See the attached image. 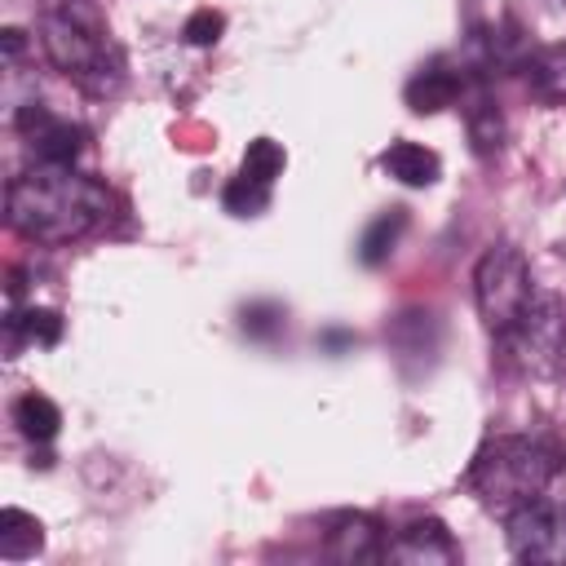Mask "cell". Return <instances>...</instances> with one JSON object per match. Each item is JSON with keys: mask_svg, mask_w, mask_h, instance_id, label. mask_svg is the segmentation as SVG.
<instances>
[{"mask_svg": "<svg viewBox=\"0 0 566 566\" xmlns=\"http://www.w3.org/2000/svg\"><path fill=\"white\" fill-rule=\"evenodd\" d=\"M526 80L544 102H566V44L535 49L526 57Z\"/></svg>", "mask_w": 566, "mask_h": 566, "instance_id": "cell-13", "label": "cell"}, {"mask_svg": "<svg viewBox=\"0 0 566 566\" xmlns=\"http://www.w3.org/2000/svg\"><path fill=\"white\" fill-rule=\"evenodd\" d=\"M4 212L22 239L57 248V243H75L93 234L111 217V195L102 181L75 172L71 164L35 159L27 172L9 181Z\"/></svg>", "mask_w": 566, "mask_h": 566, "instance_id": "cell-1", "label": "cell"}, {"mask_svg": "<svg viewBox=\"0 0 566 566\" xmlns=\"http://www.w3.org/2000/svg\"><path fill=\"white\" fill-rule=\"evenodd\" d=\"M531 296H535L531 292V265H526L522 248L495 243V248H486L478 256V265H473V301H478V314H482L486 332L504 336L517 323V314L526 310Z\"/></svg>", "mask_w": 566, "mask_h": 566, "instance_id": "cell-4", "label": "cell"}, {"mask_svg": "<svg viewBox=\"0 0 566 566\" xmlns=\"http://www.w3.org/2000/svg\"><path fill=\"white\" fill-rule=\"evenodd\" d=\"M509 553L531 566H566V509H557L548 495L513 509L504 517Z\"/></svg>", "mask_w": 566, "mask_h": 566, "instance_id": "cell-6", "label": "cell"}, {"mask_svg": "<svg viewBox=\"0 0 566 566\" xmlns=\"http://www.w3.org/2000/svg\"><path fill=\"white\" fill-rule=\"evenodd\" d=\"M548 500H553L557 509H566V460L557 464V473H553V482H548Z\"/></svg>", "mask_w": 566, "mask_h": 566, "instance_id": "cell-22", "label": "cell"}, {"mask_svg": "<svg viewBox=\"0 0 566 566\" xmlns=\"http://www.w3.org/2000/svg\"><path fill=\"white\" fill-rule=\"evenodd\" d=\"M4 53H9V57L22 53V31H18V27H4Z\"/></svg>", "mask_w": 566, "mask_h": 566, "instance_id": "cell-23", "label": "cell"}, {"mask_svg": "<svg viewBox=\"0 0 566 566\" xmlns=\"http://www.w3.org/2000/svg\"><path fill=\"white\" fill-rule=\"evenodd\" d=\"M9 332H18L22 340L31 345H57L62 340V314L57 310H22V314H9Z\"/></svg>", "mask_w": 566, "mask_h": 566, "instance_id": "cell-18", "label": "cell"}, {"mask_svg": "<svg viewBox=\"0 0 566 566\" xmlns=\"http://www.w3.org/2000/svg\"><path fill=\"white\" fill-rule=\"evenodd\" d=\"M464 119H469V142L478 155H495L504 146V115L486 93H473V102L464 106Z\"/></svg>", "mask_w": 566, "mask_h": 566, "instance_id": "cell-14", "label": "cell"}, {"mask_svg": "<svg viewBox=\"0 0 566 566\" xmlns=\"http://www.w3.org/2000/svg\"><path fill=\"white\" fill-rule=\"evenodd\" d=\"M283 164H287L283 146L270 142V137H256V142H248V150H243V168H239V172H248V177L274 186V177L283 172Z\"/></svg>", "mask_w": 566, "mask_h": 566, "instance_id": "cell-19", "label": "cell"}, {"mask_svg": "<svg viewBox=\"0 0 566 566\" xmlns=\"http://www.w3.org/2000/svg\"><path fill=\"white\" fill-rule=\"evenodd\" d=\"M557 464H562V455L553 442L531 438V433H500L478 451L469 482L491 513L509 517L513 509H522L548 491Z\"/></svg>", "mask_w": 566, "mask_h": 566, "instance_id": "cell-2", "label": "cell"}, {"mask_svg": "<svg viewBox=\"0 0 566 566\" xmlns=\"http://www.w3.org/2000/svg\"><path fill=\"white\" fill-rule=\"evenodd\" d=\"M513 367L526 376H553L566 358V305L557 296H531L517 323L500 336Z\"/></svg>", "mask_w": 566, "mask_h": 566, "instance_id": "cell-5", "label": "cell"}, {"mask_svg": "<svg viewBox=\"0 0 566 566\" xmlns=\"http://www.w3.org/2000/svg\"><path fill=\"white\" fill-rule=\"evenodd\" d=\"M243 327H252V332H274V327H279V310H270V305L243 310Z\"/></svg>", "mask_w": 566, "mask_h": 566, "instance_id": "cell-21", "label": "cell"}, {"mask_svg": "<svg viewBox=\"0 0 566 566\" xmlns=\"http://www.w3.org/2000/svg\"><path fill=\"white\" fill-rule=\"evenodd\" d=\"M40 44L49 62L75 84H84L88 93H111L119 84V53L93 4L53 0L40 18Z\"/></svg>", "mask_w": 566, "mask_h": 566, "instance_id": "cell-3", "label": "cell"}, {"mask_svg": "<svg viewBox=\"0 0 566 566\" xmlns=\"http://www.w3.org/2000/svg\"><path fill=\"white\" fill-rule=\"evenodd\" d=\"M13 424L22 429V438L49 442V438L57 433V424H62V411H57V402L44 398V394H22V398L13 402Z\"/></svg>", "mask_w": 566, "mask_h": 566, "instance_id": "cell-15", "label": "cell"}, {"mask_svg": "<svg viewBox=\"0 0 566 566\" xmlns=\"http://www.w3.org/2000/svg\"><path fill=\"white\" fill-rule=\"evenodd\" d=\"M327 553L336 562H380L389 548H385V531L371 513H345L327 531Z\"/></svg>", "mask_w": 566, "mask_h": 566, "instance_id": "cell-9", "label": "cell"}, {"mask_svg": "<svg viewBox=\"0 0 566 566\" xmlns=\"http://www.w3.org/2000/svg\"><path fill=\"white\" fill-rule=\"evenodd\" d=\"M380 168L402 186H433L442 177V159L420 142H389L380 155Z\"/></svg>", "mask_w": 566, "mask_h": 566, "instance_id": "cell-11", "label": "cell"}, {"mask_svg": "<svg viewBox=\"0 0 566 566\" xmlns=\"http://www.w3.org/2000/svg\"><path fill=\"white\" fill-rule=\"evenodd\" d=\"M13 124H18L22 142L31 146V155L44 159V164H71L80 155V146H84V128L62 119L57 111H49L40 102H27Z\"/></svg>", "mask_w": 566, "mask_h": 566, "instance_id": "cell-7", "label": "cell"}, {"mask_svg": "<svg viewBox=\"0 0 566 566\" xmlns=\"http://www.w3.org/2000/svg\"><path fill=\"white\" fill-rule=\"evenodd\" d=\"M270 190H274V186H265V181L239 172V177H230V186L221 190V203H226V212H234V217H256V212H265Z\"/></svg>", "mask_w": 566, "mask_h": 566, "instance_id": "cell-17", "label": "cell"}, {"mask_svg": "<svg viewBox=\"0 0 566 566\" xmlns=\"http://www.w3.org/2000/svg\"><path fill=\"white\" fill-rule=\"evenodd\" d=\"M40 548H44V526L22 509H4L0 513V557L4 562H27Z\"/></svg>", "mask_w": 566, "mask_h": 566, "instance_id": "cell-12", "label": "cell"}, {"mask_svg": "<svg viewBox=\"0 0 566 566\" xmlns=\"http://www.w3.org/2000/svg\"><path fill=\"white\" fill-rule=\"evenodd\" d=\"M464 93V71L460 66H451V62H429V66H420L411 80H407V106L416 111V115H438V111H447V106H455V97Z\"/></svg>", "mask_w": 566, "mask_h": 566, "instance_id": "cell-10", "label": "cell"}, {"mask_svg": "<svg viewBox=\"0 0 566 566\" xmlns=\"http://www.w3.org/2000/svg\"><path fill=\"white\" fill-rule=\"evenodd\" d=\"M402 230H407V212L402 208H389V212H380L367 230H363V239H358V256L367 261V265H380L394 248H398V239H402Z\"/></svg>", "mask_w": 566, "mask_h": 566, "instance_id": "cell-16", "label": "cell"}, {"mask_svg": "<svg viewBox=\"0 0 566 566\" xmlns=\"http://www.w3.org/2000/svg\"><path fill=\"white\" fill-rule=\"evenodd\" d=\"M221 31H226V18H221L217 9H195V13L186 18V27H181V40L195 44V49H208V44L221 40Z\"/></svg>", "mask_w": 566, "mask_h": 566, "instance_id": "cell-20", "label": "cell"}, {"mask_svg": "<svg viewBox=\"0 0 566 566\" xmlns=\"http://www.w3.org/2000/svg\"><path fill=\"white\" fill-rule=\"evenodd\" d=\"M389 557L407 566H451L460 562V548L438 517H416L398 531V539L389 544Z\"/></svg>", "mask_w": 566, "mask_h": 566, "instance_id": "cell-8", "label": "cell"}]
</instances>
